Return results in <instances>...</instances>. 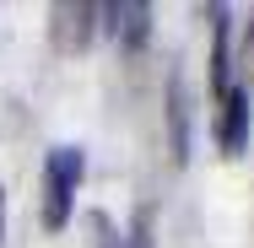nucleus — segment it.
<instances>
[{
  "mask_svg": "<svg viewBox=\"0 0 254 248\" xmlns=\"http://www.w3.org/2000/svg\"><path fill=\"white\" fill-rule=\"evenodd\" d=\"M81 173H87V156L76 146H54L49 156H44V227H49V232H60V227L70 221Z\"/></svg>",
  "mask_w": 254,
  "mask_h": 248,
  "instance_id": "1",
  "label": "nucleus"
},
{
  "mask_svg": "<svg viewBox=\"0 0 254 248\" xmlns=\"http://www.w3.org/2000/svg\"><path fill=\"white\" fill-rule=\"evenodd\" d=\"M249 130H254V108H249V87H227L222 92V108H216V146L227 156L249 146Z\"/></svg>",
  "mask_w": 254,
  "mask_h": 248,
  "instance_id": "2",
  "label": "nucleus"
},
{
  "mask_svg": "<svg viewBox=\"0 0 254 248\" xmlns=\"http://www.w3.org/2000/svg\"><path fill=\"white\" fill-rule=\"evenodd\" d=\"M103 16H108L114 38H119L125 49H141V44H146V33H152V5H135V0H125V5H108Z\"/></svg>",
  "mask_w": 254,
  "mask_h": 248,
  "instance_id": "3",
  "label": "nucleus"
},
{
  "mask_svg": "<svg viewBox=\"0 0 254 248\" xmlns=\"http://www.w3.org/2000/svg\"><path fill=\"white\" fill-rule=\"evenodd\" d=\"M54 16H60V27H54V44H60V54H70V49H87L98 5H60Z\"/></svg>",
  "mask_w": 254,
  "mask_h": 248,
  "instance_id": "4",
  "label": "nucleus"
},
{
  "mask_svg": "<svg viewBox=\"0 0 254 248\" xmlns=\"http://www.w3.org/2000/svg\"><path fill=\"white\" fill-rule=\"evenodd\" d=\"M211 33H216V49H211V81L216 92H227V11L211 5Z\"/></svg>",
  "mask_w": 254,
  "mask_h": 248,
  "instance_id": "5",
  "label": "nucleus"
},
{
  "mask_svg": "<svg viewBox=\"0 0 254 248\" xmlns=\"http://www.w3.org/2000/svg\"><path fill=\"white\" fill-rule=\"evenodd\" d=\"M168 113H173V162H184L190 156V130H184V87H179V76L168 81Z\"/></svg>",
  "mask_w": 254,
  "mask_h": 248,
  "instance_id": "6",
  "label": "nucleus"
},
{
  "mask_svg": "<svg viewBox=\"0 0 254 248\" xmlns=\"http://www.w3.org/2000/svg\"><path fill=\"white\" fill-rule=\"evenodd\" d=\"M125 248H152V210H135V221H130V238Z\"/></svg>",
  "mask_w": 254,
  "mask_h": 248,
  "instance_id": "7",
  "label": "nucleus"
},
{
  "mask_svg": "<svg viewBox=\"0 0 254 248\" xmlns=\"http://www.w3.org/2000/svg\"><path fill=\"white\" fill-rule=\"evenodd\" d=\"M0 238H5V195H0Z\"/></svg>",
  "mask_w": 254,
  "mask_h": 248,
  "instance_id": "8",
  "label": "nucleus"
},
{
  "mask_svg": "<svg viewBox=\"0 0 254 248\" xmlns=\"http://www.w3.org/2000/svg\"><path fill=\"white\" fill-rule=\"evenodd\" d=\"M249 65H254V22H249Z\"/></svg>",
  "mask_w": 254,
  "mask_h": 248,
  "instance_id": "9",
  "label": "nucleus"
},
{
  "mask_svg": "<svg viewBox=\"0 0 254 248\" xmlns=\"http://www.w3.org/2000/svg\"><path fill=\"white\" fill-rule=\"evenodd\" d=\"M103 248H108V243H103Z\"/></svg>",
  "mask_w": 254,
  "mask_h": 248,
  "instance_id": "10",
  "label": "nucleus"
}]
</instances>
